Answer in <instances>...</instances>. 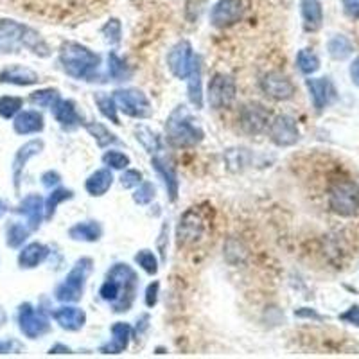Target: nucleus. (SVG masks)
Listing matches in <instances>:
<instances>
[{"instance_id":"2eb2a0df","label":"nucleus","mask_w":359,"mask_h":359,"mask_svg":"<svg viewBox=\"0 0 359 359\" xmlns=\"http://www.w3.org/2000/svg\"><path fill=\"white\" fill-rule=\"evenodd\" d=\"M151 165L155 168V171L158 172L160 178L163 180V185H165V191L169 194V200L176 201L180 191V182L178 175H176V168L172 160L169 156L162 155V153H155L151 160Z\"/></svg>"},{"instance_id":"a878e982","label":"nucleus","mask_w":359,"mask_h":359,"mask_svg":"<svg viewBox=\"0 0 359 359\" xmlns=\"http://www.w3.org/2000/svg\"><path fill=\"white\" fill-rule=\"evenodd\" d=\"M102 236V226L99 221H81L70 226L69 237L72 241H83V243H95L99 241Z\"/></svg>"},{"instance_id":"39448f33","label":"nucleus","mask_w":359,"mask_h":359,"mask_svg":"<svg viewBox=\"0 0 359 359\" xmlns=\"http://www.w3.org/2000/svg\"><path fill=\"white\" fill-rule=\"evenodd\" d=\"M329 207L338 216H354L359 210V185L352 180H338L329 189Z\"/></svg>"},{"instance_id":"72a5a7b5","label":"nucleus","mask_w":359,"mask_h":359,"mask_svg":"<svg viewBox=\"0 0 359 359\" xmlns=\"http://www.w3.org/2000/svg\"><path fill=\"white\" fill-rule=\"evenodd\" d=\"M108 76H110L114 81H126L131 76V70L128 69L124 60H121V57L117 56V53H114V50L108 54Z\"/></svg>"},{"instance_id":"f3484780","label":"nucleus","mask_w":359,"mask_h":359,"mask_svg":"<svg viewBox=\"0 0 359 359\" xmlns=\"http://www.w3.org/2000/svg\"><path fill=\"white\" fill-rule=\"evenodd\" d=\"M53 318L65 331H81L86 323V313L76 306H62L53 311Z\"/></svg>"},{"instance_id":"0eeeda50","label":"nucleus","mask_w":359,"mask_h":359,"mask_svg":"<svg viewBox=\"0 0 359 359\" xmlns=\"http://www.w3.org/2000/svg\"><path fill=\"white\" fill-rule=\"evenodd\" d=\"M237 94V86L232 76L226 74H216L210 81H208L207 90V102L208 107L214 110H224L233 102Z\"/></svg>"},{"instance_id":"412c9836","label":"nucleus","mask_w":359,"mask_h":359,"mask_svg":"<svg viewBox=\"0 0 359 359\" xmlns=\"http://www.w3.org/2000/svg\"><path fill=\"white\" fill-rule=\"evenodd\" d=\"M43 151V140H29L27 144H24V146L18 149L17 156H15V162H13V176H15V185H20V176H22V171H24L25 163L29 162V160L33 158V156L40 155V153Z\"/></svg>"},{"instance_id":"bb28decb","label":"nucleus","mask_w":359,"mask_h":359,"mask_svg":"<svg viewBox=\"0 0 359 359\" xmlns=\"http://www.w3.org/2000/svg\"><path fill=\"white\" fill-rule=\"evenodd\" d=\"M49 252L50 250L45 245H41V243H31V245L25 246L20 252V255H18V264H20V268L25 269L36 268V266H40L45 259L49 257Z\"/></svg>"},{"instance_id":"f257e3e1","label":"nucleus","mask_w":359,"mask_h":359,"mask_svg":"<svg viewBox=\"0 0 359 359\" xmlns=\"http://www.w3.org/2000/svg\"><path fill=\"white\" fill-rule=\"evenodd\" d=\"M139 287V275L126 262H117L107 273L99 294L104 302L111 306L115 313H126L135 302V294Z\"/></svg>"},{"instance_id":"4c0bfd02","label":"nucleus","mask_w":359,"mask_h":359,"mask_svg":"<svg viewBox=\"0 0 359 359\" xmlns=\"http://www.w3.org/2000/svg\"><path fill=\"white\" fill-rule=\"evenodd\" d=\"M102 163L108 165V169H128L130 165V156L123 151H117V149H108L104 155H102Z\"/></svg>"},{"instance_id":"603ef678","label":"nucleus","mask_w":359,"mask_h":359,"mask_svg":"<svg viewBox=\"0 0 359 359\" xmlns=\"http://www.w3.org/2000/svg\"><path fill=\"white\" fill-rule=\"evenodd\" d=\"M50 354H70V348L65 347V345H62V343H57V345H54V347H50Z\"/></svg>"},{"instance_id":"393cba45","label":"nucleus","mask_w":359,"mask_h":359,"mask_svg":"<svg viewBox=\"0 0 359 359\" xmlns=\"http://www.w3.org/2000/svg\"><path fill=\"white\" fill-rule=\"evenodd\" d=\"M0 81L11 83V85L18 86H29L36 85V83L40 81V76H38L36 72H33L31 69H25V67L20 65H13L0 72Z\"/></svg>"},{"instance_id":"e433bc0d","label":"nucleus","mask_w":359,"mask_h":359,"mask_svg":"<svg viewBox=\"0 0 359 359\" xmlns=\"http://www.w3.org/2000/svg\"><path fill=\"white\" fill-rule=\"evenodd\" d=\"M135 262H137L139 268H142L147 275L158 273V259H156V255L151 250H140V252L135 255Z\"/></svg>"},{"instance_id":"20e7f679","label":"nucleus","mask_w":359,"mask_h":359,"mask_svg":"<svg viewBox=\"0 0 359 359\" xmlns=\"http://www.w3.org/2000/svg\"><path fill=\"white\" fill-rule=\"evenodd\" d=\"M92 266H94V261L90 257H81L74 268L70 269L69 275L63 278L60 284L54 290V297L60 302L72 304L79 302L83 298V293H85L86 286V278H88L90 271H92Z\"/></svg>"},{"instance_id":"c9c22d12","label":"nucleus","mask_w":359,"mask_h":359,"mask_svg":"<svg viewBox=\"0 0 359 359\" xmlns=\"http://www.w3.org/2000/svg\"><path fill=\"white\" fill-rule=\"evenodd\" d=\"M60 97H62V95H60V92H57L56 88H41L33 92L29 99H31V102H33L34 107L53 108Z\"/></svg>"},{"instance_id":"8fccbe9b","label":"nucleus","mask_w":359,"mask_h":359,"mask_svg":"<svg viewBox=\"0 0 359 359\" xmlns=\"http://www.w3.org/2000/svg\"><path fill=\"white\" fill-rule=\"evenodd\" d=\"M343 9L348 17L359 18V0H343Z\"/></svg>"},{"instance_id":"a19ab883","label":"nucleus","mask_w":359,"mask_h":359,"mask_svg":"<svg viewBox=\"0 0 359 359\" xmlns=\"http://www.w3.org/2000/svg\"><path fill=\"white\" fill-rule=\"evenodd\" d=\"M156 196L155 185L149 184V182H142V184L137 187V191L133 192V201L137 205H149Z\"/></svg>"},{"instance_id":"4468645a","label":"nucleus","mask_w":359,"mask_h":359,"mask_svg":"<svg viewBox=\"0 0 359 359\" xmlns=\"http://www.w3.org/2000/svg\"><path fill=\"white\" fill-rule=\"evenodd\" d=\"M239 123L248 135H259L268 128L269 111L259 102H250L241 110Z\"/></svg>"},{"instance_id":"37998d69","label":"nucleus","mask_w":359,"mask_h":359,"mask_svg":"<svg viewBox=\"0 0 359 359\" xmlns=\"http://www.w3.org/2000/svg\"><path fill=\"white\" fill-rule=\"evenodd\" d=\"M248 151L246 149H229L226 153V163L233 171L243 169V165H248Z\"/></svg>"},{"instance_id":"de8ad7c7","label":"nucleus","mask_w":359,"mask_h":359,"mask_svg":"<svg viewBox=\"0 0 359 359\" xmlns=\"http://www.w3.org/2000/svg\"><path fill=\"white\" fill-rule=\"evenodd\" d=\"M168 237H169V226L168 224H163L162 230H160V237H158V250L162 253V261L168 259Z\"/></svg>"},{"instance_id":"f704fd0d","label":"nucleus","mask_w":359,"mask_h":359,"mask_svg":"<svg viewBox=\"0 0 359 359\" xmlns=\"http://www.w3.org/2000/svg\"><path fill=\"white\" fill-rule=\"evenodd\" d=\"M297 67L302 74L311 76L320 69V57L311 49H302L297 54Z\"/></svg>"},{"instance_id":"b1692460","label":"nucleus","mask_w":359,"mask_h":359,"mask_svg":"<svg viewBox=\"0 0 359 359\" xmlns=\"http://www.w3.org/2000/svg\"><path fill=\"white\" fill-rule=\"evenodd\" d=\"M111 185H114V175H111L110 169H97L85 182L86 192L94 198L104 196L110 191Z\"/></svg>"},{"instance_id":"79ce46f5","label":"nucleus","mask_w":359,"mask_h":359,"mask_svg":"<svg viewBox=\"0 0 359 359\" xmlns=\"http://www.w3.org/2000/svg\"><path fill=\"white\" fill-rule=\"evenodd\" d=\"M101 33L104 34L108 43L117 45L118 41H121V38H123V24H121L117 18H111L110 22H107V24L102 25Z\"/></svg>"},{"instance_id":"c85d7f7f","label":"nucleus","mask_w":359,"mask_h":359,"mask_svg":"<svg viewBox=\"0 0 359 359\" xmlns=\"http://www.w3.org/2000/svg\"><path fill=\"white\" fill-rule=\"evenodd\" d=\"M135 139L139 140L140 146H142L147 153H151V155L162 151V140H160L158 133H155V131L149 130L147 126L135 128Z\"/></svg>"},{"instance_id":"aec40b11","label":"nucleus","mask_w":359,"mask_h":359,"mask_svg":"<svg viewBox=\"0 0 359 359\" xmlns=\"http://www.w3.org/2000/svg\"><path fill=\"white\" fill-rule=\"evenodd\" d=\"M18 212L24 214L27 217L29 229L38 230L41 224V219L45 217V203L41 200V196L38 194H29L27 198L22 200V203L18 205Z\"/></svg>"},{"instance_id":"ea45409f","label":"nucleus","mask_w":359,"mask_h":359,"mask_svg":"<svg viewBox=\"0 0 359 359\" xmlns=\"http://www.w3.org/2000/svg\"><path fill=\"white\" fill-rule=\"evenodd\" d=\"M27 226H24L22 223H13L8 229V246L11 248H18L20 245H24V241L29 236Z\"/></svg>"},{"instance_id":"c03bdc74","label":"nucleus","mask_w":359,"mask_h":359,"mask_svg":"<svg viewBox=\"0 0 359 359\" xmlns=\"http://www.w3.org/2000/svg\"><path fill=\"white\" fill-rule=\"evenodd\" d=\"M121 184H123L124 189L139 187L142 184V172L137 171V169H126L121 176Z\"/></svg>"},{"instance_id":"3c124183","label":"nucleus","mask_w":359,"mask_h":359,"mask_svg":"<svg viewBox=\"0 0 359 359\" xmlns=\"http://www.w3.org/2000/svg\"><path fill=\"white\" fill-rule=\"evenodd\" d=\"M351 79L355 86H359V57H355L351 65Z\"/></svg>"},{"instance_id":"f03ea898","label":"nucleus","mask_w":359,"mask_h":359,"mask_svg":"<svg viewBox=\"0 0 359 359\" xmlns=\"http://www.w3.org/2000/svg\"><path fill=\"white\" fill-rule=\"evenodd\" d=\"M60 65L72 79L94 81L101 65V56L78 41H63L60 47Z\"/></svg>"},{"instance_id":"2f4dec72","label":"nucleus","mask_w":359,"mask_h":359,"mask_svg":"<svg viewBox=\"0 0 359 359\" xmlns=\"http://www.w3.org/2000/svg\"><path fill=\"white\" fill-rule=\"evenodd\" d=\"M74 192L70 189H63V187H54L53 192L49 194L47 201H45V219H53L54 214H56L57 205L63 203L67 200H72Z\"/></svg>"},{"instance_id":"58836bf2","label":"nucleus","mask_w":359,"mask_h":359,"mask_svg":"<svg viewBox=\"0 0 359 359\" xmlns=\"http://www.w3.org/2000/svg\"><path fill=\"white\" fill-rule=\"evenodd\" d=\"M24 107V99L22 97H13V95H4L0 97V117L11 118L20 111Z\"/></svg>"},{"instance_id":"864d4df0","label":"nucleus","mask_w":359,"mask_h":359,"mask_svg":"<svg viewBox=\"0 0 359 359\" xmlns=\"http://www.w3.org/2000/svg\"><path fill=\"white\" fill-rule=\"evenodd\" d=\"M4 210H6V207H4V203H2V200H0V214L4 212Z\"/></svg>"},{"instance_id":"ddd939ff","label":"nucleus","mask_w":359,"mask_h":359,"mask_svg":"<svg viewBox=\"0 0 359 359\" xmlns=\"http://www.w3.org/2000/svg\"><path fill=\"white\" fill-rule=\"evenodd\" d=\"M261 90L273 101H290L297 92L293 81L280 72L266 74L261 79Z\"/></svg>"},{"instance_id":"f8f14e48","label":"nucleus","mask_w":359,"mask_h":359,"mask_svg":"<svg viewBox=\"0 0 359 359\" xmlns=\"http://www.w3.org/2000/svg\"><path fill=\"white\" fill-rule=\"evenodd\" d=\"M245 15V6L241 0H219L210 9V24L217 29L232 27Z\"/></svg>"},{"instance_id":"9b49d317","label":"nucleus","mask_w":359,"mask_h":359,"mask_svg":"<svg viewBox=\"0 0 359 359\" xmlns=\"http://www.w3.org/2000/svg\"><path fill=\"white\" fill-rule=\"evenodd\" d=\"M300 139L297 121L291 115H277L269 123V140L278 147L294 146Z\"/></svg>"},{"instance_id":"49530a36","label":"nucleus","mask_w":359,"mask_h":359,"mask_svg":"<svg viewBox=\"0 0 359 359\" xmlns=\"http://www.w3.org/2000/svg\"><path fill=\"white\" fill-rule=\"evenodd\" d=\"M60 182H62V176H60V172L56 171H47L41 175V184H43L47 189L57 187Z\"/></svg>"},{"instance_id":"473e14b6","label":"nucleus","mask_w":359,"mask_h":359,"mask_svg":"<svg viewBox=\"0 0 359 359\" xmlns=\"http://www.w3.org/2000/svg\"><path fill=\"white\" fill-rule=\"evenodd\" d=\"M327 50H329L331 57H334V60H345V57L351 56L354 47H352V41L347 36L336 34L327 43Z\"/></svg>"},{"instance_id":"9d476101","label":"nucleus","mask_w":359,"mask_h":359,"mask_svg":"<svg viewBox=\"0 0 359 359\" xmlns=\"http://www.w3.org/2000/svg\"><path fill=\"white\" fill-rule=\"evenodd\" d=\"M18 323H20V331L27 338L36 339L50 331L49 318L45 316L41 311L34 309L31 304H24L18 311Z\"/></svg>"},{"instance_id":"7c9ffc66","label":"nucleus","mask_w":359,"mask_h":359,"mask_svg":"<svg viewBox=\"0 0 359 359\" xmlns=\"http://www.w3.org/2000/svg\"><path fill=\"white\" fill-rule=\"evenodd\" d=\"M94 101H95V104H97V108H99V111H101L102 114V117L104 118H108V121H110V123H114V124H121V121H118V115H117V104H115V99H114V95H108V94H104V92H97V94L94 95Z\"/></svg>"},{"instance_id":"7ed1b4c3","label":"nucleus","mask_w":359,"mask_h":359,"mask_svg":"<svg viewBox=\"0 0 359 359\" xmlns=\"http://www.w3.org/2000/svg\"><path fill=\"white\" fill-rule=\"evenodd\" d=\"M165 137H168L169 144L175 147H194L203 140L205 133L198 121L191 115L187 107L180 104L165 121Z\"/></svg>"},{"instance_id":"6e6552de","label":"nucleus","mask_w":359,"mask_h":359,"mask_svg":"<svg viewBox=\"0 0 359 359\" xmlns=\"http://www.w3.org/2000/svg\"><path fill=\"white\" fill-rule=\"evenodd\" d=\"M194 60H196V54H194L191 41L182 40L178 41L171 50H169L168 67L175 78L187 79L189 76H191Z\"/></svg>"},{"instance_id":"cd10ccee","label":"nucleus","mask_w":359,"mask_h":359,"mask_svg":"<svg viewBox=\"0 0 359 359\" xmlns=\"http://www.w3.org/2000/svg\"><path fill=\"white\" fill-rule=\"evenodd\" d=\"M189 101L201 110L203 108V90H201V62L200 56H196L194 65H192L191 76H189Z\"/></svg>"},{"instance_id":"423d86ee","label":"nucleus","mask_w":359,"mask_h":359,"mask_svg":"<svg viewBox=\"0 0 359 359\" xmlns=\"http://www.w3.org/2000/svg\"><path fill=\"white\" fill-rule=\"evenodd\" d=\"M115 104L124 115L133 118H149L153 107L147 95L137 88H121L114 92Z\"/></svg>"},{"instance_id":"a211bd4d","label":"nucleus","mask_w":359,"mask_h":359,"mask_svg":"<svg viewBox=\"0 0 359 359\" xmlns=\"http://www.w3.org/2000/svg\"><path fill=\"white\" fill-rule=\"evenodd\" d=\"M50 110H53L56 123L60 124L63 130H74V128H78L79 124H83L81 115H79L78 108H76L74 101H70V99L60 97Z\"/></svg>"},{"instance_id":"5701e85b","label":"nucleus","mask_w":359,"mask_h":359,"mask_svg":"<svg viewBox=\"0 0 359 359\" xmlns=\"http://www.w3.org/2000/svg\"><path fill=\"white\" fill-rule=\"evenodd\" d=\"M13 128L18 135H33L40 133L45 128L43 123V115L40 111L34 110H25L18 111L17 117H15V123H13Z\"/></svg>"},{"instance_id":"c756f323","label":"nucleus","mask_w":359,"mask_h":359,"mask_svg":"<svg viewBox=\"0 0 359 359\" xmlns=\"http://www.w3.org/2000/svg\"><path fill=\"white\" fill-rule=\"evenodd\" d=\"M85 128H86V131H88V133L94 137V140L97 142V146L107 147V146H114V144H118L117 135L111 133V131L108 130L104 124H101V123H85Z\"/></svg>"},{"instance_id":"4be33fe9","label":"nucleus","mask_w":359,"mask_h":359,"mask_svg":"<svg viewBox=\"0 0 359 359\" xmlns=\"http://www.w3.org/2000/svg\"><path fill=\"white\" fill-rule=\"evenodd\" d=\"M304 29L307 33H316L323 24V8L320 0H300Z\"/></svg>"},{"instance_id":"1a4fd4ad","label":"nucleus","mask_w":359,"mask_h":359,"mask_svg":"<svg viewBox=\"0 0 359 359\" xmlns=\"http://www.w3.org/2000/svg\"><path fill=\"white\" fill-rule=\"evenodd\" d=\"M205 233V221L196 208H191L184 216L180 217L178 229H176V239L180 246H192L200 241Z\"/></svg>"},{"instance_id":"6ab92c4d","label":"nucleus","mask_w":359,"mask_h":359,"mask_svg":"<svg viewBox=\"0 0 359 359\" xmlns=\"http://www.w3.org/2000/svg\"><path fill=\"white\" fill-rule=\"evenodd\" d=\"M133 331H131V327L124 322H115L111 325V339L107 343V345H102L99 351L102 354H121L128 348L130 345V339Z\"/></svg>"},{"instance_id":"09e8293b","label":"nucleus","mask_w":359,"mask_h":359,"mask_svg":"<svg viewBox=\"0 0 359 359\" xmlns=\"http://www.w3.org/2000/svg\"><path fill=\"white\" fill-rule=\"evenodd\" d=\"M339 318H341L343 322L352 323V325L359 327V307H351V309L345 311V313H343Z\"/></svg>"},{"instance_id":"a18cd8bd","label":"nucleus","mask_w":359,"mask_h":359,"mask_svg":"<svg viewBox=\"0 0 359 359\" xmlns=\"http://www.w3.org/2000/svg\"><path fill=\"white\" fill-rule=\"evenodd\" d=\"M158 293H160V282H151L149 286L146 287V297H144V302L147 307H155L158 302Z\"/></svg>"},{"instance_id":"dca6fc26","label":"nucleus","mask_w":359,"mask_h":359,"mask_svg":"<svg viewBox=\"0 0 359 359\" xmlns=\"http://www.w3.org/2000/svg\"><path fill=\"white\" fill-rule=\"evenodd\" d=\"M306 86L309 90V97L313 101V107L316 111L325 110L336 99V88L329 78L307 79Z\"/></svg>"}]
</instances>
